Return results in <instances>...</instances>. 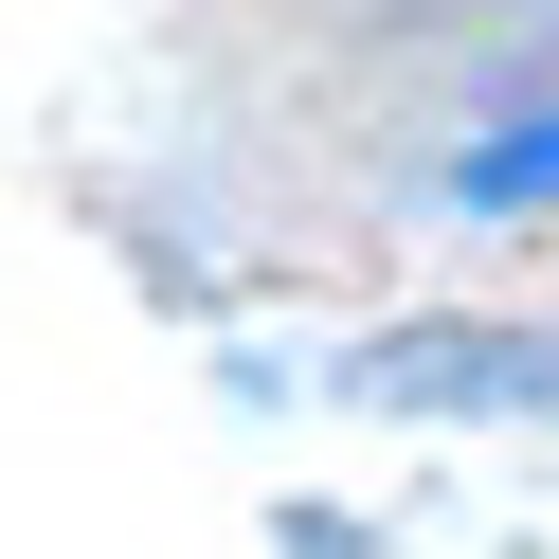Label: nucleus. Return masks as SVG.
I'll use <instances>...</instances> for the list:
<instances>
[{"instance_id": "obj_1", "label": "nucleus", "mask_w": 559, "mask_h": 559, "mask_svg": "<svg viewBox=\"0 0 559 559\" xmlns=\"http://www.w3.org/2000/svg\"><path fill=\"white\" fill-rule=\"evenodd\" d=\"M361 397H397V415H559V343H523V325H397L361 361Z\"/></svg>"}, {"instance_id": "obj_2", "label": "nucleus", "mask_w": 559, "mask_h": 559, "mask_svg": "<svg viewBox=\"0 0 559 559\" xmlns=\"http://www.w3.org/2000/svg\"><path fill=\"white\" fill-rule=\"evenodd\" d=\"M451 199H487V217H523V199H559V127H542V145H469V163H451Z\"/></svg>"}]
</instances>
